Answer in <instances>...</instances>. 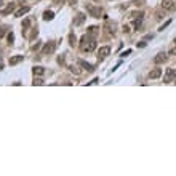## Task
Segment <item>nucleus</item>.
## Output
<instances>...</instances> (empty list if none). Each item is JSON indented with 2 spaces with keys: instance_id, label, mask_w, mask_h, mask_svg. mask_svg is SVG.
Returning a JSON list of instances; mask_svg holds the SVG:
<instances>
[{
  "instance_id": "f257e3e1",
  "label": "nucleus",
  "mask_w": 176,
  "mask_h": 176,
  "mask_svg": "<svg viewBox=\"0 0 176 176\" xmlns=\"http://www.w3.org/2000/svg\"><path fill=\"white\" fill-rule=\"evenodd\" d=\"M95 48H96V40L93 37H90L88 34H85L80 40V50L82 51L91 53V51H95Z\"/></svg>"
},
{
  "instance_id": "f03ea898",
  "label": "nucleus",
  "mask_w": 176,
  "mask_h": 176,
  "mask_svg": "<svg viewBox=\"0 0 176 176\" xmlns=\"http://www.w3.org/2000/svg\"><path fill=\"white\" fill-rule=\"evenodd\" d=\"M87 11L90 13V16H93V18H99V16H101V13H103L101 7L91 5V3H88V5H87Z\"/></svg>"
},
{
  "instance_id": "7ed1b4c3",
  "label": "nucleus",
  "mask_w": 176,
  "mask_h": 176,
  "mask_svg": "<svg viewBox=\"0 0 176 176\" xmlns=\"http://www.w3.org/2000/svg\"><path fill=\"white\" fill-rule=\"evenodd\" d=\"M176 79V70L173 67H168L165 70V75H163V82L165 83H170V82H173Z\"/></svg>"
},
{
  "instance_id": "20e7f679",
  "label": "nucleus",
  "mask_w": 176,
  "mask_h": 176,
  "mask_svg": "<svg viewBox=\"0 0 176 176\" xmlns=\"http://www.w3.org/2000/svg\"><path fill=\"white\" fill-rule=\"evenodd\" d=\"M54 48H56V43H54V42H48V43H45L43 48H42V54H51L54 51Z\"/></svg>"
},
{
  "instance_id": "39448f33",
  "label": "nucleus",
  "mask_w": 176,
  "mask_h": 176,
  "mask_svg": "<svg viewBox=\"0 0 176 176\" xmlns=\"http://www.w3.org/2000/svg\"><path fill=\"white\" fill-rule=\"evenodd\" d=\"M162 8L167 10V11H173L176 8V5H175L173 0H163V2H162Z\"/></svg>"
},
{
  "instance_id": "423d86ee",
  "label": "nucleus",
  "mask_w": 176,
  "mask_h": 176,
  "mask_svg": "<svg viewBox=\"0 0 176 176\" xmlns=\"http://www.w3.org/2000/svg\"><path fill=\"white\" fill-rule=\"evenodd\" d=\"M160 75H162V69H160V67H155V69H152L149 72V79H152V80L159 79Z\"/></svg>"
},
{
  "instance_id": "0eeeda50",
  "label": "nucleus",
  "mask_w": 176,
  "mask_h": 176,
  "mask_svg": "<svg viewBox=\"0 0 176 176\" xmlns=\"http://www.w3.org/2000/svg\"><path fill=\"white\" fill-rule=\"evenodd\" d=\"M85 19H87V16H85L83 13H79L75 16V19H74V26H82L85 22Z\"/></svg>"
},
{
  "instance_id": "6e6552de",
  "label": "nucleus",
  "mask_w": 176,
  "mask_h": 176,
  "mask_svg": "<svg viewBox=\"0 0 176 176\" xmlns=\"http://www.w3.org/2000/svg\"><path fill=\"white\" fill-rule=\"evenodd\" d=\"M22 54H16V56H11L10 58V66H16V64H19V62H22Z\"/></svg>"
},
{
  "instance_id": "1a4fd4ad",
  "label": "nucleus",
  "mask_w": 176,
  "mask_h": 176,
  "mask_svg": "<svg viewBox=\"0 0 176 176\" xmlns=\"http://www.w3.org/2000/svg\"><path fill=\"white\" fill-rule=\"evenodd\" d=\"M167 61V53H159L157 56H154V62L155 64H162Z\"/></svg>"
},
{
  "instance_id": "9d476101",
  "label": "nucleus",
  "mask_w": 176,
  "mask_h": 176,
  "mask_svg": "<svg viewBox=\"0 0 176 176\" xmlns=\"http://www.w3.org/2000/svg\"><path fill=\"white\" fill-rule=\"evenodd\" d=\"M79 64H80V66H82V67H83V69H87L88 72H93V70H95V67H93V66L90 64V62L83 61V59H79Z\"/></svg>"
},
{
  "instance_id": "9b49d317",
  "label": "nucleus",
  "mask_w": 176,
  "mask_h": 176,
  "mask_svg": "<svg viewBox=\"0 0 176 176\" xmlns=\"http://www.w3.org/2000/svg\"><path fill=\"white\" fill-rule=\"evenodd\" d=\"M109 53H111V46H101V48H99V58H101V59L106 58Z\"/></svg>"
},
{
  "instance_id": "f8f14e48",
  "label": "nucleus",
  "mask_w": 176,
  "mask_h": 176,
  "mask_svg": "<svg viewBox=\"0 0 176 176\" xmlns=\"http://www.w3.org/2000/svg\"><path fill=\"white\" fill-rule=\"evenodd\" d=\"M46 72L45 67H42V66H35V67H32V74L34 75H43V74Z\"/></svg>"
},
{
  "instance_id": "ddd939ff",
  "label": "nucleus",
  "mask_w": 176,
  "mask_h": 176,
  "mask_svg": "<svg viewBox=\"0 0 176 176\" xmlns=\"http://www.w3.org/2000/svg\"><path fill=\"white\" fill-rule=\"evenodd\" d=\"M29 10H30L29 7H22V8H19V10L16 11V13H14V16H16V18H21L22 14H26V13H27V11H29Z\"/></svg>"
},
{
  "instance_id": "4468645a",
  "label": "nucleus",
  "mask_w": 176,
  "mask_h": 176,
  "mask_svg": "<svg viewBox=\"0 0 176 176\" xmlns=\"http://www.w3.org/2000/svg\"><path fill=\"white\" fill-rule=\"evenodd\" d=\"M53 18H54L53 11H45V13H43V19H45V21H51Z\"/></svg>"
},
{
  "instance_id": "2eb2a0df",
  "label": "nucleus",
  "mask_w": 176,
  "mask_h": 176,
  "mask_svg": "<svg viewBox=\"0 0 176 176\" xmlns=\"http://www.w3.org/2000/svg\"><path fill=\"white\" fill-rule=\"evenodd\" d=\"M69 43H70V46H74L77 43V38H75V34H74V32L69 34Z\"/></svg>"
},
{
  "instance_id": "dca6fc26",
  "label": "nucleus",
  "mask_w": 176,
  "mask_h": 176,
  "mask_svg": "<svg viewBox=\"0 0 176 176\" xmlns=\"http://www.w3.org/2000/svg\"><path fill=\"white\" fill-rule=\"evenodd\" d=\"M13 10H14V3H11V5H8V7H7V10L3 11V14H7V13H11Z\"/></svg>"
},
{
  "instance_id": "f3484780",
  "label": "nucleus",
  "mask_w": 176,
  "mask_h": 176,
  "mask_svg": "<svg viewBox=\"0 0 176 176\" xmlns=\"http://www.w3.org/2000/svg\"><path fill=\"white\" fill-rule=\"evenodd\" d=\"M168 54H175V56H176V40H175V43L171 45V48H170V51H168Z\"/></svg>"
},
{
  "instance_id": "a211bd4d",
  "label": "nucleus",
  "mask_w": 176,
  "mask_h": 176,
  "mask_svg": "<svg viewBox=\"0 0 176 176\" xmlns=\"http://www.w3.org/2000/svg\"><path fill=\"white\" fill-rule=\"evenodd\" d=\"M29 26H30V19H29V18H26L24 21H22V27H24V29H27Z\"/></svg>"
},
{
  "instance_id": "6ab92c4d",
  "label": "nucleus",
  "mask_w": 176,
  "mask_h": 176,
  "mask_svg": "<svg viewBox=\"0 0 176 176\" xmlns=\"http://www.w3.org/2000/svg\"><path fill=\"white\" fill-rule=\"evenodd\" d=\"M98 29H99V27L91 26V27H90V30H88V32H90V34H96V32H98Z\"/></svg>"
},
{
  "instance_id": "aec40b11",
  "label": "nucleus",
  "mask_w": 176,
  "mask_h": 176,
  "mask_svg": "<svg viewBox=\"0 0 176 176\" xmlns=\"http://www.w3.org/2000/svg\"><path fill=\"white\" fill-rule=\"evenodd\" d=\"M170 22H171V21H170V19H168V21H167V22H165V24H163L162 27H160L159 30H163V29H165V27H168V26H170Z\"/></svg>"
},
{
  "instance_id": "412c9836",
  "label": "nucleus",
  "mask_w": 176,
  "mask_h": 176,
  "mask_svg": "<svg viewBox=\"0 0 176 176\" xmlns=\"http://www.w3.org/2000/svg\"><path fill=\"white\" fill-rule=\"evenodd\" d=\"M13 38H14V35L10 32V34H8V42H10V43H13Z\"/></svg>"
},
{
  "instance_id": "4be33fe9",
  "label": "nucleus",
  "mask_w": 176,
  "mask_h": 176,
  "mask_svg": "<svg viewBox=\"0 0 176 176\" xmlns=\"http://www.w3.org/2000/svg\"><path fill=\"white\" fill-rule=\"evenodd\" d=\"M42 83H43V82H42L40 79H38V80H34V85H42Z\"/></svg>"
},
{
  "instance_id": "5701e85b",
  "label": "nucleus",
  "mask_w": 176,
  "mask_h": 176,
  "mask_svg": "<svg viewBox=\"0 0 176 176\" xmlns=\"http://www.w3.org/2000/svg\"><path fill=\"white\" fill-rule=\"evenodd\" d=\"M130 53H131V50H127V51H123V53H122V56H128Z\"/></svg>"
},
{
  "instance_id": "b1692460",
  "label": "nucleus",
  "mask_w": 176,
  "mask_h": 176,
  "mask_svg": "<svg viewBox=\"0 0 176 176\" xmlns=\"http://www.w3.org/2000/svg\"><path fill=\"white\" fill-rule=\"evenodd\" d=\"M2 5H3V2H2V0H0V7H2Z\"/></svg>"
},
{
  "instance_id": "393cba45",
  "label": "nucleus",
  "mask_w": 176,
  "mask_h": 176,
  "mask_svg": "<svg viewBox=\"0 0 176 176\" xmlns=\"http://www.w3.org/2000/svg\"><path fill=\"white\" fill-rule=\"evenodd\" d=\"M54 2H61V0H54Z\"/></svg>"
}]
</instances>
